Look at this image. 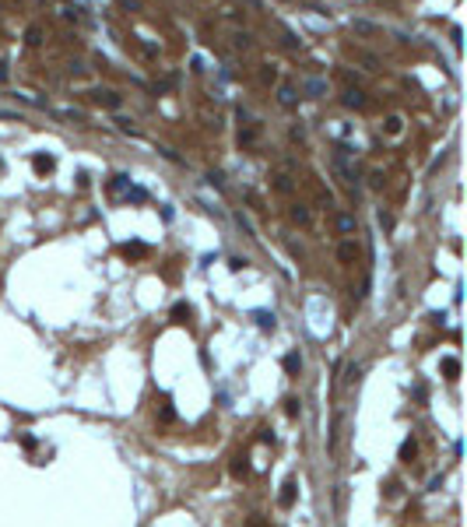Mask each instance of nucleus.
Wrapping results in <instances>:
<instances>
[{
  "mask_svg": "<svg viewBox=\"0 0 467 527\" xmlns=\"http://www.w3.org/2000/svg\"><path fill=\"white\" fill-rule=\"evenodd\" d=\"M348 158H351V148L337 145V148H334V155H330V165H334V172H337V176H341V179H344L351 190H358V183H362V179H358V169H355Z\"/></svg>",
  "mask_w": 467,
  "mask_h": 527,
  "instance_id": "1",
  "label": "nucleus"
},
{
  "mask_svg": "<svg viewBox=\"0 0 467 527\" xmlns=\"http://www.w3.org/2000/svg\"><path fill=\"white\" fill-rule=\"evenodd\" d=\"M341 102H344L348 109H366V106H369V99H366V91H362V88H355V84H351V88H344V95H341Z\"/></svg>",
  "mask_w": 467,
  "mask_h": 527,
  "instance_id": "2",
  "label": "nucleus"
},
{
  "mask_svg": "<svg viewBox=\"0 0 467 527\" xmlns=\"http://www.w3.org/2000/svg\"><path fill=\"white\" fill-rule=\"evenodd\" d=\"M302 91H306L309 99H323V95L330 91V84H327L323 77H306V81H302Z\"/></svg>",
  "mask_w": 467,
  "mask_h": 527,
  "instance_id": "3",
  "label": "nucleus"
},
{
  "mask_svg": "<svg viewBox=\"0 0 467 527\" xmlns=\"http://www.w3.org/2000/svg\"><path fill=\"white\" fill-rule=\"evenodd\" d=\"M91 99H95L98 106H106V109H120V102H123V99H120L116 91H109V88H95Z\"/></svg>",
  "mask_w": 467,
  "mask_h": 527,
  "instance_id": "4",
  "label": "nucleus"
},
{
  "mask_svg": "<svg viewBox=\"0 0 467 527\" xmlns=\"http://www.w3.org/2000/svg\"><path fill=\"white\" fill-rule=\"evenodd\" d=\"M351 32H355V35H380L383 28H380L376 21H369V18H351Z\"/></svg>",
  "mask_w": 467,
  "mask_h": 527,
  "instance_id": "5",
  "label": "nucleus"
},
{
  "mask_svg": "<svg viewBox=\"0 0 467 527\" xmlns=\"http://www.w3.org/2000/svg\"><path fill=\"white\" fill-rule=\"evenodd\" d=\"M295 496H299V485H295V482L288 478V482L281 485V496H278V503H281V506L288 510V506H295Z\"/></svg>",
  "mask_w": 467,
  "mask_h": 527,
  "instance_id": "6",
  "label": "nucleus"
},
{
  "mask_svg": "<svg viewBox=\"0 0 467 527\" xmlns=\"http://www.w3.org/2000/svg\"><path fill=\"white\" fill-rule=\"evenodd\" d=\"M288 215H292V222H295V225H302V228L313 225V215H309V208H306V204H292V211H288Z\"/></svg>",
  "mask_w": 467,
  "mask_h": 527,
  "instance_id": "7",
  "label": "nucleus"
},
{
  "mask_svg": "<svg viewBox=\"0 0 467 527\" xmlns=\"http://www.w3.org/2000/svg\"><path fill=\"white\" fill-rule=\"evenodd\" d=\"M278 102H281L285 109H295V106H299V95H295V88H292V84H281V88H278Z\"/></svg>",
  "mask_w": 467,
  "mask_h": 527,
  "instance_id": "8",
  "label": "nucleus"
},
{
  "mask_svg": "<svg viewBox=\"0 0 467 527\" xmlns=\"http://www.w3.org/2000/svg\"><path fill=\"white\" fill-rule=\"evenodd\" d=\"M334 225H337V232H344V235H348V232H355V228H358V222H355V215L341 211V215L334 218Z\"/></svg>",
  "mask_w": 467,
  "mask_h": 527,
  "instance_id": "9",
  "label": "nucleus"
},
{
  "mask_svg": "<svg viewBox=\"0 0 467 527\" xmlns=\"http://www.w3.org/2000/svg\"><path fill=\"white\" fill-rule=\"evenodd\" d=\"M348 53H351V57H355V60H358V64H366V67H369V71H376V64H380V60H376V57H373V53H369V50H358V46H351V50H348Z\"/></svg>",
  "mask_w": 467,
  "mask_h": 527,
  "instance_id": "10",
  "label": "nucleus"
},
{
  "mask_svg": "<svg viewBox=\"0 0 467 527\" xmlns=\"http://www.w3.org/2000/svg\"><path fill=\"white\" fill-rule=\"evenodd\" d=\"M281 366H285V373H288V376H299V369H302V355H299V352H288Z\"/></svg>",
  "mask_w": 467,
  "mask_h": 527,
  "instance_id": "11",
  "label": "nucleus"
},
{
  "mask_svg": "<svg viewBox=\"0 0 467 527\" xmlns=\"http://www.w3.org/2000/svg\"><path fill=\"white\" fill-rule=\"evenodd\" d=\"M443 376L446 379L460 376V359H457V355H446V359H443Z\"/></svg>",
  "mask_w": 467,
  "mask_h": 527,
  "instance_id": "12",
  "label": "nucleus"
},
{
  "mask_svg": "<svg viewBox=\"0 0 467 527\" xmlns=\"http://www.w3.org/2000/svg\"><path fill=\"white\" fill-rule=\"evenodd\" d=\"M337 257H341V264H351V260L358 257V246L348 239V243H341V246H337Z\"/></svg>",
  "mask_w": 467,
  "mask_h": 527,
  "instance_id": "13",
  "label": "nucleus"
},
{
  "mask_svg": "<svg viewBox=\"0 0 467 527\" xmlns=\"http://www.w3.org/2000/svg\"><path fill=\"white\" fill-rule=\"evenodd\" d=\"M190 316H193V306H190V302H176V306H172V320H176V323H186Z\"/></svg>",
  "mask_w": 467,
  "mask_h": 527,
  "instance_id": "14",
  "label": "nucleus"
},
{
  "mask_svg": "<svg viewBox=\"0 0 467 527\" xmlns=\"http://www.w3.org/2000/svg\"><path fill=\"white\" fill-rule=\"evenodd\" d=\"M53 165H57L53 155H35V158H32V169H35V172H53Z\"/></svg>",
  "mask_w": 467,
  "mask_h": 527,
  "instance_id": "15",
  "label": "nucleus"
},
{
  "mask_svg": "<svg viewBox=\"0 0 467 527\" xmlns=\"http://www.w3.org/2000/svg\"><path fill=\"white\" fill-rule=\"evenodd\" d=\"M253 320H256V327H260V330H274V313L256 309V313H253Z\"/></svg>",
  "mask_w": 467,
  "mask_h": 527,
  "instance_id": "16",
  "label": "nucleus"
},
{
  "mask_svg": "<svg viewBox=\"0 0 467 527\" xmlns=\"http://www.w3.org/2000/svg\"><path fill=\"white\" fill-rule=\"evenodd\" d=\"M414 457H418V443H414V440H404V443H400V460L411 464Z\"/></svg>",
  "mask_w": 467,
  "mask_h": 527,
  "instance_id": "17",
  "label": "nucleus"
},
{
  "mask_svg": "<svg viewBox=\"0 0 467 527\" xmlns=\"http://www.w3.org/2000/svg\"><path fill=\"white\" fill-rule=\"evenodd\" d=\"M123 253H127L130 260H144V257H148V246H144V243H130V246H123Z\"/></svg>",
  "mask_w": 467,
  "mask_h": 527,
  "instance_id": "18",
  "label": "nucleus"
},
{
  "mask_svg": "<svg viewBox=\"0 0 467 527\" xmlns=\"http://www.w3.org/2000/svg\"><path fill=\"white\" fill-rule=\"evenodd\" d=\"M232 474H235V478H246V474H249V464H246V457H242V453L232 457Z\"/></svg>",
  "mask_w": 467,
  "mask_h": 527,
  "instance_id": "19",
  "label": "nucleus"
},
{
  "mask_svg": "<svg viewBox=\"0 0 467 527\" xmlns=\"http://www.w3.org/2000/svg\"><path fill=\"white\" fill-rule=\"evenodd\" d=\"M116 127H120V134H130V137H137L141 130L134 127V120H127V116H116Z\"/></svg>",
  "mask_w": 467,
  "mask_h": 527,
  "instance_id": "20",
  "label": "nucleus"
},
{
  "mask_svg": "<svg viewBox=\"0 0 467 527\" xmlns=\"http://www.w3.org/2000/svg\"><path fill=\"white\" fill-rule=\"evenodd\" d=\"M235 46H239V50H249V46H253V35H249V32H239V35H235Z\"/></svg>",
  "mask_w": 467,
  "mask_h": 527,
  "instance_id": "21",
  "label": "nucleus"
},
{
  "mask_svg": "<svg viewBox=\"0 0 467 527\" xmlns=\"http://www.w3.org/2000/svg\"><path fill=\"white\" fill-rule=\"evenodd\" d=\"M274 190L288 194V190H292V179H288V176H274Z\"/></svg>",
  "mask_w": 467,
  "mask_h": 527,
  "instance_id": "22",
  "label": "nucleus"
},
{
  "mask_svg": "<svg viewBox=\"0 0 467 527\" xmlns=\"http://www.w3.org/2000/svg\"><path fill=\"white\" fill-rule=\"evenodd\" d=\"M285 411H288V415L295 418V415L302 411V404H299V397H288V401H285Z\"/></svg>",
  "mask_w": 467,
  "mask_h": 527,
  "instance_id": "23",
  "label": "nucleus"
},
{
  "mask_svg": "<svg viewBox=\"0 0 467 527\" xmlns=\"http://www.w3.org/2000/svg\"><path fill=\"white\" fill-rule=\"evenodd\" d=\"M60 116H64V120H84V113H81V109H71V106H67V109H60Z\"/></svg>",
  "mask_w": 467,
  "mask_h": 527,
  "instance_id": "24",
  "label": "nucleus"
},
{
  "mask_svg": "<svg viewBox=\"0 0 467 527\" xmlns=\"http://www.w3.org/2000/svg\"><path fill=\"white\" fill-rule=\"evenodd\" d=\"M158 418H162V422H172V418H176V411H172V404H169V401L162 404V411H158Z\"/></svg>",
  "mask_w": 467,
  "mask_h": 527,
  "instance_id": "25",
  "label": "nucleus"
},
{
  "mask_svg": "<svg viewBox=\"0 0 467 527\" xmlns=\"http://www.w3.org/2000/svg\"><path fill=\"white\" fill-rule=\"evenodd\" d=\"M400 123H404L400 116H390L387 120V134H400Z\"/></svg>",
  "mask_w": 467,
  "mask_h": 527,
  "instance_id": "26",
  "label": "nucleus"
},
{
  "mask_svg": "<svg viewBox=\"0 0 467 527\" xmlns=\"http://www.w3.org/2000/svg\"><path fill=\"white\" fill-rule=\"evenodd\" d=\"M39 42H42V32L32 25V28H28V46H39Z\"/></svg>",
  "mask_w": 467,
  "mask_h": 527,
  "instance_id": "27",
  "label": "nucleus"
},
{
  "mask_svg": "<svg viewBox=\"0 0 467 527\" xmlns=\"http://www.w3.org/2000/svg\"><path fill=\"white\" fill-rule=\"evenodd\" d=\"M376 218H380V225L387 228V232H390V228H393V215H390V211H380Z\"/></svg>",
  "mask_w": 467,
  "mask_h": 527,
  "instance_id": "28",
  "label": "nucleus"
},
{
  "mask_svg": "<svg viewBox=\"0 0 467 527\" xmlns=\"http://www.w3.org/2000/svg\"><path fill=\"white\" fill-rule=\"evenodd\" d=\"M235 222H239V228H246V232H249V235H256V232H253V222H249V218H246V215H235Z\"/></svg>",
  "mask_w": 467,
  "mask_h": 527,
  "instance_id": "29",
  "label": "nucleus"
},
{
  "mask_svg": "<svg viewBox=\"0 0 467 527\" xmlns=\"http://www.w3.org/2000/svg\"><path fill=\"white\" fill-rule=\"evenodd\" d=\"M256 440H260V443H274V433H271V429H256Z\"/></svg>",
  "mask_w": 467,
  "mask_h": 527,
  "instance_id": "30",
  "label": "nucleus"
},
{
  "mask_svg": "<svg viewBox=\"0 0 467 527\" xmlns=\"http://www.w3.org/2000/svg\"><path fill=\"white\" fill-rule=\"evenodd\" d=\"M158 151H162V155H165L169 162H176V165H183V158H179V155H176V151H172V148H158Z\"/></svg>",
  "mask_w": 467,
  "mask_h": 527,
  "instance_id": "31",
  "label": "nucleus"
},
{
  "mask_svg": "<svg viewBox=\"0 0 467 527\" xmlns=\"http://www.w3.org/2000/svg\"><path fill=\"white\" fill-rule=\"evenodd\" d=\"M207 183H211V186H218V190H222V183H225V179H222V172H207Z\"/></svg>",
  "mask_w": 467,
  "mask_h": 527,
  "instance_id": "32",
  "label": "nucleus"
},
{
  "mask_svg": "<svg viewBox=\"0 0 467 527\" xmlns=\"http://www.w3.org/2000/svg\"><path fill=\"white\" fill-rule=\"evenodd\" d=\"M144 197H148V194H144V190H141V186H134V190H130V194H127V201H144Z\"/></svg>",
  "mask_w": 467,
  "mask_h": 527,
  "instance_id": "33",
  "label": "nucleus"
},
{
  "mask_svg": "<svg viewBox=\"0 0 467 527\" xmlns=\"http://www.w3.org/2000/svg\"><path fill=\"white\" fill-rule=\"evenodd\" d=\"M116 4H120L123 11H137V7H141V0H116Z\"/></svg>",
  "mask_w": 467,
  "mask_h": 527,
  "instance_id": "34",
  "label": "nucleus"
},
{
  "mask_svg": "<svg viewBox=\"0 0 467 527\" xmlns=\"http://www.w3.org/2000/svg\"><path fill=\"white\" fill-rule=\"evenodd\" d=\"M127 183H130V179H127V176H113V190H123V186H127Z\"/></svg>",
  "mask_w": 467,
  "mask_h": 527,
  "instance_id": "35",
  "label": "nucleus"
},
{
  "mask_svg": "<svg viewBox=\"0 0 467 527\" xmlns=\"http://www.w3.org/2000/svg\"><path fill=\"white\" fill-rule=\"evenodd\" d=\"M229 267H232V271H242V267H246V260H239V257H232V260H229Z\"/></svg>",
  "mask_w": 467,
  "mask_h": 527,
  "instance_id": "36",
  "label": "nucleus"
},
{
  "mask_svg": "<svg viewBox=\"0 0 467 527\" xmlns=\"http://www.w3.org/2000/svg\"><path fill=\"white\" fill-rule=\"evenodd\" d=\"M7 81V64H0V84Z\"/></svg>",
  "mask_w": 467,
  "mask_h": 527,
  "instance_id": "37",
  "label": "nucleus"
},
{
  "mask_svg": "<svg viewBox=\"0 0 467 527\" xmlns=\"http://www.w3.org/2000/svg\"><path fill=\"white\" fill-rule=\"evenodd\" d=\"M246 527H267V524H264V520H249Z\"/></svg>",
  "mask_w": 467,
  "mask_h": 527,
  "instance_id": "38",
  "label": "nucleus"
}]
</instances>
